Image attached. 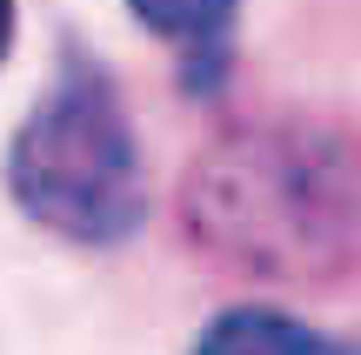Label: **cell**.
<instances>
[{"instance_id":"obj_1","label":"cell","mask_w":361,"mask_h":355,"mask_svg":"<svg viewBox=\"0 0 361 355\" xmlns=\"http://www.w3.org/2000/svg\"><path fill=\"white\" fill-rule=\"evenodd\" d=\"M180 241L255 289L361 282V128L314 107L207 134L180 174Z\"/></svg>"},{"instance_id":"obj_4","label":"cell","mask_w":361,"mask_h":355,"mask_svg":"<svg viewBox=\"0 0 361 355\" xmlns=\"http://www.w3.org/2000/svg\"><path fill=\"white\" fill-rule=\"evenodd\" d=\"M188 355H361V342L328 335V329H314L295 308H274V302H228L201 322Z\"/></svg>"},{"instance_id":"obj_5","label":"cell","mask_w":361,"mask_h":355,"mask_svg":"<svg viewBox=\"0 0 361 355\" xmlns=\"http://www.w3.org/2000/svg\"><path fill=\"white\" fill-rule=\"evenodd\" d=\"M13 20H20V0H0V67L13 54Z\"/></svg>"},{"instance_id":"obj_3","label":"cell","mask_w":361,"mask_h":355,"mask_svg":"<svg viewBox=\"0 0 361 355\" xmlns=\"http://www.w3.org/2000/svg\"><path fill=\"white\" fill-rule=\"evenodd\" d=\"M128 13L174 54L180 88H188L194 101H214V94L228 88L241 0H128Z\"/></svg>"},{"instance_id":"obj_2","label":"cell","mask_w":361,"mask_h":355,"mask_svg":"<svg viewBox=\"0 0 361 355\" xmlns=\"http://www.w3.org/2000/svg\"><path fill=\"white\" fill-rule=\"evenodd\" d=\"M7 201L67 248H121L147 222V161L107 61L61 40L47 88L0 155Z\"/></svg>"}]
</instances>
